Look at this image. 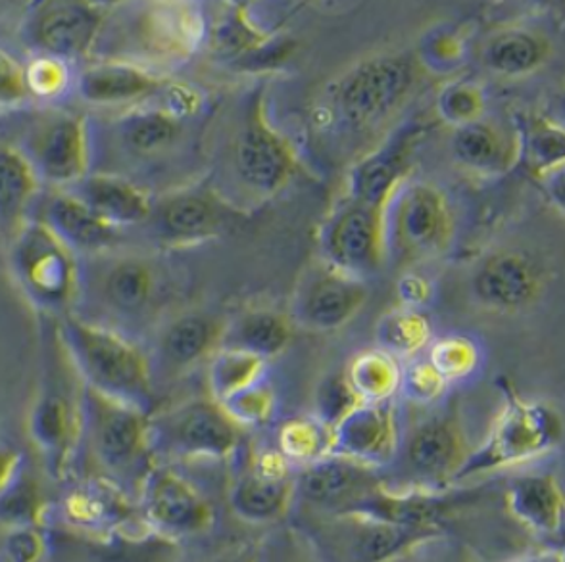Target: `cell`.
<instances>
[{
  "label": "cell",
  "mask_w": 565,
  "mask_h": 562,
  "mask_svg": "<svg viewBox=\"0 0 565 562\" xmlns=\"http://www.w3.org/2000/svg\"><path fill=\"white\" fill-rule=\"evenodd\" d=\"M79 447L95 471L90 476L105 478L127 491L139 496L142 480L154 466L150 452L149 414L124 403L108 400L83 386L79 398Z\"/></svg>",
  "instance_id": "obj_1"
},
{
  "label": "cell",
  "mask_w": 565,
  "mask_h": 562,
  "mask_svg": "<svg viewBox=\"0 0 565 562\" xmlns=\"http://www.w3.org/2000/svg\"><path fill=\"white\" fill-rule=\"evenodd\" d=\"M62 341L83 386L108 400L149 414L152 380L147 359L134 344L82 321L66 318Z\"/></svg>",
  "instance_id": "obj_2"
},
{
  "label": "cell",
  "mask_w": 565,
  "mask_h": 562,
  "mask_svg": "<svg viewBox=\"0 0 565 562\" xmlns=\"http://www.w3.org/2000/svg\"><path fill=\"white\" fill-rule=\"evenodd\" d=\"M564 440V421L556 409L541 401L521 400L508 392L507 403L492 422L483 444L471 450L456 484L544 457Z\"/></svg>",
  "instance_id": "obj_3"
},
{
  "label": "cell",
  "mask_w": 565,
  "mask_h": 562,
  "mask_svg": "<svg viewBox=\"0 0 565 562\" xmlns=\"http://www.w3.org/2000/svg\"><path fill=\"white\" fill-rule=\"evenodd\" d=\"M295 532L305 540L316 562H388L417 541L440 533L395 525L364 512H302Z\"/></svg>",
  "instance_id": "obj_4"
},
{
  "label": "cell",
  "mask_w": 565,
  "mask_h": 562,
  "mask_svg": "<svg viewBox=\"0 0 565 562\" xmlns=\"http://www.w3.org/2000/svg\"><path fill=\"white\" fill-rule=\"evenodd\" d=\"M469 453L458 417L452 411L433 414L416 424L408 436L401 437L395 460L381 471L385 488L412 491L456 486Z\"/></svg>",
  "instance_id": "obj_5"
},
{
  "label": "cell",
  "mask_w": 565,
  "mask_h": 562,
  "mask_svg": "<svg viewBox=\"0 0 565 562\" xmlns=\"http://www.w3.org/2000/svg\"><path fill=\"white\" fill-rule=\"evenodd\" d=\"M150 452L166 461H227L241 447V426L217 401H191L149 419Z\"/></svg>",
  "instance_id": "obj_6"
},
{
  "label": "cell",
  "mask_w": 565,
  "mask_h": 562,
  "mask_svg": "<svg viewBox=\"0 0 565 562\" xmlns=\"http://www.w3.org/2000/svg\"><path fill=\"white\" fill-rule=\"evenodd\" d=\"M381 217L385 258L395 261H417L439 252L452 229L445 196L419 181H402Z\"/></svg>",
  "instance_id": "obj_7"
},
{
  "label": "cell",
  "mask_w": 565,
  "mask_h": 562,
  "mask_svg": "<svg viewBox=\"0 0 565 562\" xmlns=\"http://www.w3.org/2000/svg\"><path fill=\"white\" fill-rule=\"evenodd\" d=\"M416 83V66L406 56L383 54L358 64L337 89V106L347 123L370 129L391 118Z\"/></svg>",
  "instance_id": "obj_8"
},
{
  "label": "cell",
  "mask_w": 565,
  "mask_h": 562,
  "mask_svg": "<svg viewBox=\"0 0 565 562\" xmlns=\"http://www.w3.org/2000/svg\"><path fill=\"white\" fill-rule=\"evenodd\" d=\"M137 505L150 532L175 543L204 533L214 525V509L201 491L162 463H154L145 476Z\"/></svg>",
  "instance_id": "obj_9"
},
{
  "label": "cell",
  "mask_w": 565,
  "mask_h": 562,
  "mask_svg": "<svg viewBox=\"0 0 565 562\" xmlns=\"http://www.w3.org/2000/svg\"><path fill=\"white\" fill-rule=\"evenodd\" d=\"M383 486L380 468L329 453L297 471L295 505L306 515H344Z\"/></svg>",
  "instance_id": "obj_10"
},
{
  "label": "cell",
  "mask_w": 565,
  "mask_h": 562,
  "mask_svg": "<svg viewBox=\"0 0 565 562\" xmlns=\"http://www.w3.org/2000/svg\"><path fill=\"white\" fill-rule=\"evenodd\" d=\"M492 489V484H456L445 489L412 491H391L383 486L352 512H364L408 528L447 532L450 520L468 511L469 507H476L484 501V497L491 496Z\"/></svg>",
  "instance_id": "obj_11"
},
{
  "label": "cell",
  "mask_w": 565,
  "mask_h": 562,
  "mask_svg": "<svg viewBox=\"0 0 565 562\" xmlns=\"http://www.w3.org/2000/svg\"><path fill=\"white\" fill-rule=\"evenodd\" d=\"M46 526H58L90 538L147 528L137 499L113 482L97 476H87L75 484L58 507V520L46 522Z\"/></svg>",
  "instance_id": "obj_12"
},
{
  "label": "cell",
  "mask_w": 565,
  "mask_h": 562,
  "mask_svg": "<svg viewBox=\"0 0 565 562\" xmlns=\"http://www.w3.org/2000/svg\"><path fill=\"white\" fill-rule=\"evenodd\" d=\"M297 473L281 453H264L243 466L231 482L230 509L248 525H271L295 505Z\"/></svg>",
  "instance_id": "obj_13"
},
{
  "label": "cell",
  "mask_w": 565,
  "mask_h": 562,
  "mask_svg": "<svg viewBox=\"0 0 565 562\" xmlns=\"http://www.w3.org/2000/svg\"><path fill=\"white\" fill-rule=\"evenodd\" d=\"M381 212L380 207L352 198L347 206L337 209L323 240V248L335 271L358 281L377 271L381 259L385 258Z\"/></svg>",
  "instance_id": "obj_14"
},
{
  "label": "cell",
  "mask_w": 565,
  "mask_h": 562,
  "mask_svg": "<svg viewBox=\"0 0 565 562\" xmlns=\"http://www.w3.org/2000/svg\"><path fill=\"white\" fill-rule=\"evenodd\" d=\"M12 259L23 287L38 302H66L74 284V261L67 246L46 225H28L15 238Z\"/></svg>",
  "instance_id": "obj_15"
},
{
  "label": "cell",
  "mask_w": 565,
  "mask_h": 562,
  "mask_svg": "<svg viewBox=\"0 0 565 562\" xmlns=\"http://www.w3.org/2000/svg\"><path fill=\"white\" fill-rule=\"evenodd\" d=\"M401 430L393 401L360 403L342 419L331 437V453L383 471L395 460Z\"/></svg>",
  "instance_id": "obj_16"
},
{
  "label": "cell",
  "mask_w": 565,
  "mask_h": 562,
  "mask_svg": "<svg viewBox=\"0 0 565 562\" xmlns=\"http://www.w3.org/2000/svg\"><path fill=\"white\" fill-rule=\"evenodd\" d=\"M82 413L79 403L74 406L60 388H45L31 409V442L45 460L49 474L53 478H64L70 474L79 445Z\"/></svg>",
  "instance_id": "obj_17"
},
{
  "label": "cell",
  "mask_w": 565,
  "mask_h": 562,
  "mask_svg": "<svg viewBox=\"0 0 565 562\" xmlns=\"http://www.w3.org/2000/svg\"><path fill=\"white\" fill-rule=\"evenodd\" d=\"M450 150L461 167L481 177H499L521 160V131L483 116L454 129Z\"/></svg>",
  "instance_id": "obj_18"
},
{
  "label": "cell",
  "mask_w": 565,
  "mask_h": 562,
  "mask_svg": "<svg viewBox=\"0 0 565 562\" xmlns=\"http://www.w3.org/2000/svg\"><path fill=\"white\" fill-rule=\"evenodd\" d=\"M541 277L535 263L520 252H502L477 269L473 292L487 307L518 311L535 302Z\"/></svg>",
  "instance_id": "obj_19"
},
{
  "label": "cell",
  "mask_w": 565,
  "mask_h": 562,
  "mask_svg": "<svg viewBox=\"0 0 565 562\" xmlns=\"http://www.w3.org/2000/svg\"><path fill=\"white\" fill-rule=\"evenodd\" d=\"M25 158L46 181L58 185L79 183L85 171L82 123L70 116L49 119L31 134Z\"/></svg>",
  "instance_id": "obj_20"
},
{
  "label": "cell",
  "mask_w": 565,
  "mask_h": 562,
  "mask_svg": "<svg viewBox=\"0 0 565 562\" xmlns=\"http://www.w3.org/2000/svg\"><path fill=\"white\" fill-rule=\"evenodd\" d=\"M233 165L246 185L262 193H274L290 173L289 149L260 119H253L238 133Z\"/></svg>",
  "instance_id": "obj_21"
},
{
  "label": "cell",
  "mask_w": 565,
  "mask_h": 562,
  "mask_svg": "<svg viewBox=\"0 0 565 562\" xmlns=\"http://www.w3.org/2000/svg\"><path fill=\"white\" fill-rule=\"evenodd\" d=\"M508 511L539 536L556 538L564 520L565 497L552 474H521L508 482Z\"/></svg>",
  "instance_id": "obj_22"
},
{
  "label": "cell",
  "mask_w": 565,
  "mask_h": 562,
  "mask_svg": "<svg viewBox=\"0 0 565 562\" xmlns=\"http://www.w3.org/2000/svg\"><path fill=\"white\" fill-rule=\"evenodd\" d=\"M365 296L362 281L333 271L313 282L306 292L302 321L316 331H335L360 310Z\"/></svg>",
  "instance_id": "obj_23"
},
{
  "label": "cell",
  "mask_w": 565,
  "mask_h": 562,
  "mask_svg": "<svg viewBox=\"0 0 565 562\" xmlns=\"http://www.w3.org/2000/svg\"><path fill=\"white\" fill-rule=\"evenodd\" d=\"M408 149V134H402L380 152L367 155L364 162L358 163L350 179L352 201L383 209L396 186L404 181Z\"/></svg>",
  "instance_id": "obj_24"
},
{
  "label": "cell",
  "mask_w": 565,
  "mask_h": 562,
  "mask_svg": "<svg viewBox=\"0 0 565 562\" xmlns=\"http://www.w3.org/2000/svg\"><path fill=\"white\" fill-rule=\"evenodd\" d=\"M98 15L79 4H58L43 12L35 28V37L43 51L72 58L87 51L98 30Z\"/></svg>",
  "instance_id": "obj_25"
},
{
  "label": "cell",
  "mask_w": 565,
  "mask_h": 562,
  "mask_svg": "<svg viewBox=\"0 0 565 562\" xmlns=\"http://www.w3.org/2000/svg\"><path fill=\"white\" fill-rule=\"evenodd\" d=\"M46 227L66 246L95 250L113 245L118 238L116 227L98 217L74 194L56 196L46 206Z\"/></svg>",
  "instance_id": "obj_26"
},
{
  "label": "cell",
  "mask_w": 565,
  "mask_h": 562,
  "mask_svg": "<svg viewBox=\"0 0 565 562\" xmlns=\"http://www.w3.org/2000/svg\"><path fill=\"white\" fill-rule=\"evenodd\" d=\"M83 204L114 227L134 225L149 215V202L135 186L113 177H90L77 183Z\"/></svg>",
  "instance_id": "obj_27"
},
{
  "label": "cell",
  "mask_w": 565,
  "mask_h": 562,
  "mask_svg": "<svg viewBox=\"0 0 565 562\" xmlns=\"http://www.w3.org/2000/svg\"><path fill=\"white\" fill-rule=\"evenodd\" d=\"M548 45L543 37L527 30H504L494 33L483 48L484 66L492 74L523 77L543 66Z\"/></svg>",
  "instance_id": "obj_28"
},
{
  "label": "cell",
  "mask_w": 565,
  "mask_h": 562,
  "mask_svg": "<svg viewBox=\"0 0 565 562\" xmlns=\"http://www.w3.org/2000/svg\"><path fill=\"white\" fill-rule=\"evenodd\" d=\"M158 82L139 67L127 64H100L87 67L77 82V90L87 102L116 104L142 97L157 89Z\"/></svg>",
  "instance_id": "obj_29"
},
{
  "label": "cell",
  "mask_w": 565,
  "mask_h": 562,
  "mask_svg": "<svg viewBox=\"0 0 565 562\" xmlns=\"http://www.w3.org/2000/svg\"><path fill=\"white\" fill-rule=\"evenodd\" d=\"M290 341V328L282 317L274 313H253L238 318L225 334V346L222 349H237L250 356L268 359L281 354Z\"/></svg>",
  "instance_id": "obj_30"
},
{
  "label": "cell",
  "mask_w": 565,
  "mask_h": 562,
  "mask_svg": "<svg viewBox=\"0 0 565 562\" xmlns=\"http://www.w3.org/2000/svg\"><path fill=\"white\" fill-rule=\"evenodd\" d=\"M347 378L360 403L391 401L402 385V372L395 357L383 349H373L356 357Z\"/></svg>",
  "instance_id": "obj_31"
},
{
  "label": "cell",
  "mask_w": 565,
  "mask_h": 562,
  "mask_svg": "<svg viewBox=\"0 0 565 562\" xmlns=\"http://www.w3.org/2000/svg\"><path fill=\"white\" fill-rule=\"evenodd\" d=\"M45 515L38 488L25 476L22 457L7 455L2 471V522L4 526L45 525Z\"/></svg>",
  "instance_id": "obj_32"
},
{
  "label": "cell",
  "mask_w": 565,
  "mask_h": 562,
  "mask_svg": "<svg viewBox=\"0 0 565 562\" xmlns=\"http://www.w3.org/2000/svg\"><path fill=\"white\" fill-rule=\"evenodd\" d=\"M216 326L209 318L191 315L171 323L162 338V359L170 369L183 370L209 354L216 344Z\"/></svg>",
  "instance_id": "obj_33"
},
{
  "label": "cell",
  "mask_w": 565,
  "mask_h": 562,
  "mask_svg": "<svg viewBox=\"0 0 565 562\" xmlns=\"http://www.w3.org/2000/svg\"><path fill=\"white\" fill-rule=\"evenodd\" d=\"M521 160L539 179L564 167L565 127L546 116H536L521 133Z\"/></svg>",
  "instance_id": "obj_34"
},
{
  "label": "cell",
  "mask_w": 565,
  "mask_h": 562,
  "mask_svg": "<svg viewBox=\"0 0 565 562\" xmlns=\"http://www.w3.org/2000/svg\"><path fill=\"white\" fill-rule=\"evenodd\" d=\"M264 359L237 349H222L210 365V392L220 406L250 386L258 385Z\"/></svg>",
  "instance_id": "obj_35"
},
{
  "label": "cell",
  "mask_w": 565,
  "mask_h": 562,
  "mask_svg": "<svg viewBox=\"0 0 565 562\" xmlns=\"http://www.w3.org/2000/svg\"><path fill=\"white\" fill-rule=\"evenodd\" d=\"M216 225V212L206 198L196 194L178 196L166 204L160 214V227L171 238L204 237Z\"/></svg>",
  "instance_id": "obj_36"
},
{
  "label": "cell",
  "mask_w": 565,
  "mask_h": 562,
  "mask_svg": "<svg viewBox=\"0 0 565 562\" xmlns=\"http://www.w3.org/2000/svg\"><path fill=\"white\" fill-rule=\"evenodd\" d=\"M35 188V170L25 154L14 149L0 155V202L4 221H15Z\"/></svg>",
  "instance_id": "obj_37"
},
{
  "label": "cell",
  "mask_w": 565,
  "mask_h": 562,
  "mask_svg": "<svg viewBox=\"0 0 565 562\" xmlns=\"http://www.w3.org/2000/svg\"><path fill=\"white\" fill-rule=\"evenodd\" d=\"M333 432L318 419L287 422L279 432V453L300 468L331 453Z\"/></svg>",
  "instance_id": "obj_38"
},
{
  "label": "cell",
  "mask_w": 565,
  "mask_h": 562,
  "mask_svg": "<svg viewBox=\"0 0 565 562\" xmlns=\"http://www.w3.org/2000/svg\"><path fill=\"white\" fill-rule=\"evenodd\" d=\"M178 134V123L162 111H139L124 121L127 147L141 154H150L170 147Z\"/></svg>",
  "instance_id": "obj_39"
},
{
  "label": "cell",
  "mask_w": 565,
  "mask_h": 562,
  "mask_svg": "<svg viewBox=\"0 0 565 562\" xmlns=\"http://www.w3.org/2000/svg\"><path fill=\"white\" fill-rule=\"evenodd\" d=\"M106 296L118 310L139 311L149 302L150 274L147 267L137 261L119 263L106 281Z\"/></svg>",
  "instance_id": "obj_40"
},
{
  "label": "cell",
  "mask_w": 565,
  "mask_h": 562,
  "mask_svg": "<svg viewBox=\"0 0 565 562\" xmlns=\"http://www.w3.org/2000/svg\"><path fill=\"white\" fill-rule=\"evenodd\" d=\"M429 338V325L416 313L388 315L380 325V344L391 356H412L424 348Z\"/></svg>",
  "instance_id": "obj_41"
},
{
  "label": "cell",
  "mask_w": 565,
  "mask_h": 562,
  "mask_svg": "<svg viewBox=\"0 0 565 562\" xmlns=\"http://www.w3.org/2000/svg\"><path fill=\"white\" fill-rule=\"evenodd\" d=\"M2 553L7 562L49 561L51 532L45 525L4 526Z\"/></svg>",
  "instance_id": "obj_42"
},
{
  "label": "cell",
  "mask_w": 565,
  "mask_h": 562,
  "mask_svg": "<svg viewBox=\"0 0 565 562\" xmlns=\"http://www.w3.org/2000/svg\"><path fill=\"white\" fill-rule=\"evenodd\" d=\"M440 118L456 127L468 126L484 116L483 90L476 83L456 82L440 90L437 100Z\"/></svg>",
  "instance_id": "obj_43"
},
{
  "label": "cell",
  "mask_w": 565,
  "mask_h": 562,
  "mask_svg": "<svg viewBox=\"0 0 565 562\" xmlns=\"http://www.w3.org/2000/svg\"><path fill=\"white\" fill-rule=\"evenodd\" d=\"M427 361L448 385L452 380H460L471 375L479 361V354L473 342L452 336V338L437 342L429 349Z\"/></svg>",
  "instance_id": "obj_44"
},
{
  "label": "cell",
  "mask_w": 565,
  "mask_h": 562,
  "mask_svg": "<svg viewBox=\"0 0 565 562\" xmlns=\"http://www.w3.org/2000/svg\"><path fill=\"white\" fill-rule=\"evenodd\" d=\"M313 403H316V419L333 432L337 424L352 409L360 406V400H358L356 393L352 390L347 375H337V377L326 378L318 386Z\"/></svg>",
  "instance_id": "obj_45"
},
{
  "label": "cell",
  "mask_w": 565,
  "mask_h": 562,
  "mask_svg": "<svg viewBox=\"0 0 565 562\" xmlns=\"http://www.w3.org/2000/svg\"><path fill=\"white\" fill-rule=\"evenodd\" d=\"M388 562H479V559L468 543L440 532L417 541Z\"/></svg>",
  "instance_id": "obj_46"
},
{
  "label": "cell",
  "mask_w": 565,
  "mask_h": 562,
  "mask_svg": "<svg viewBox=\"0 0 565 562\" xmlns=\"http://www.w3.org/2000/svg\"><path fill=\"white\" fill-rule=\"evenodd\" d=\"M222 408L230 413L231 419L237 422L238 426H258L271 413L274 398L268 388L258 382L233 396L231 400L222 403Z\"/></svg>",
  "instance_id": "obj_47"
},
{
  "label": "cell",
  "mask_w": 565,
  "mask_h": 562,
  "mask_svg": "<svg viewBox=\"0 0 565 562\" xmlns=\"http://www.w3.org/2000/svg\"><path fill=\"white\" fill-rule=\"evenodd\" d=\"M402 390L408 398L416 401L437 400L440 393L445 392L447 382L439 377V372L433 369L429 361L414 363L404 375H402Z\"/></svg>",
  "instance_id": "obj_48"
},
{
  "label": "cell",
  "mask_w": 565,
  "mask_h": 562,
  "mask_svg": "<svg viewBox=\"0 0 565 562\" xmlns=\"http://www.w3.org/2000/svg\"><path fill=\"white\" fill-rule=\"evenodd\" d=\"M292 533H295V538H292V545H290V548L282 545L281 540H276V545H274V541H271V549H274L276 556L271 555L268 545L258 548L260 562H316L305 540H302L295 530H292Z\"/></svg>",
  "instance_id": "obj_49"
},
{
  "label": "cell",
  "mask_w": 565,
  "mask_h": 562,
  "mask_svg": "<svg viewBox=\"0 0 565 562\" xmlns=\"http://www.w3.org/2000/svg\"><path fill=\"white\" fill-rule=\"evenodd\" d=\"M25 77H28V87L39 90L43 95L60 89V83H62V72L51 60L38 62Z\"/></svg>",
  "instance_id": "obj_50"
},
{
  "label": "cell",
  "mask_w": 565,
  "mask_h": 562,
  "mask_svg": "<svg viewBox=\"0 0 565 562\" xmlns=\"http://www.w3.org/2000/svg\"><path fill=\"white\" fill-rule=\"evenodd\" d=\"M546 198L558 212L565 214V165L541 179Z\"/></svg>",
  "instance_id": "obj_51"
},
{
  "label": "cell",
  "mask_w": 565,
  "mask_h": 562,
  "mask_svg": "<svg viewBox=\"0 0 565 562\" xmlns=\"http://www.w3.org/2000/svg\"><path fill=\"white\" fill-rule=\"evenodd\" d=\"M25 85H28V77L18 69L14 62L10 64L4 56L2 58V98L8 97L10 89H12V98L20 97Z\"/></svg>",
  "instance_id": "obj_52"
},
{
  "label": "cell",
  "mask_w": 565,
  "mask_h": 562,
  "mask_svg": "<svg viewBox=\"0 0 565 562\" xmlns=\"http://www.w3.org/2000/svg\"><path fill=\"white\" fill-rule=\"evenodd\" d=\"M510 562H565V551L556 548V545L554 548L536 549V551H529V553L515 556Z\"/></svg>",
  "instance_id": "obj_53"
},
{
  "label": "cell",
  "mask_w": 565,
  "mask_h": 562,
  "mask_svg": "<svg viewBox=\"0 0 565 562\" xmlns=\"http://www.w3.org/2000/svg\"><path fill=\"white\" fill-rule=\"evenodd\" d=\"M214 562H260V555H258V549L245 545V548L231 549L224 555L217 556Z\"/></svg>",
  "instance_id": "obj_54"
},
{
  "label": "cell",
  "mask_w": 565,
  "mask_h": 562,
  "mask_svg": "<svg viewBox=\"0 0 565 562\" xmlns=\"http://www.w3.org/2000/svg\"><path fill=\"white\" fill-rule=\"evenodd\" d=\"M546 118H551L552 121H556L559 126L565 127V87L559 90L556 97L552 98Z\"/></svg>",
  "instance_id": "obj_55"
},
{
  "label": "cell",
  "mask_w": 565,
  "mask_h": 562,
  "mask_svg": "<svg viewBox=\"0 0 565 562\" xmlns=\"http://www.w3.org/2000/svg\"><path fill=\"white\" fill-rule=\"evenodd\" d=\"M556 548L562 549V551H565V512H564V520H562V526H559V532L556 538Z\"/></svg>",
  "instance_id": "obj_56"
}]
</instances>
